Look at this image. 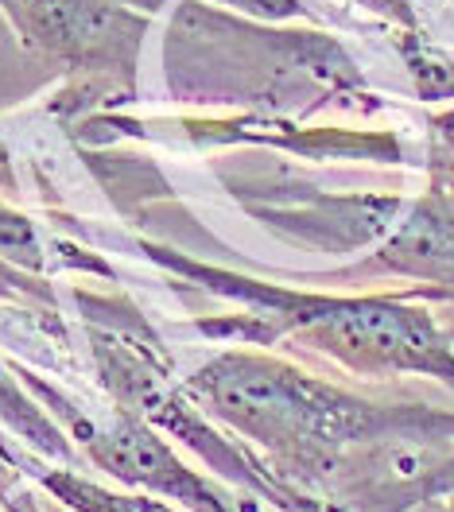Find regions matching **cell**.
<instances>
[{
  "mask_svg": "<svg viewBox=\"0 0 454 512\" xmlns=\"http://www.w3.org/2000/svg\"><path fill=\"white\" fill-rule=\"evenodd\" d=\"M0 12L35 63L63 74L55 109H98L132 97L152 12L121 0H0Z\"/></svg>",
  "mask_w": 454,
  "mask_h": 512,
  "instance_id": "277c9868",
  "label": "cell"
},
{
  "mask_svg": "<svg viewBox=\"0 0 454 512\" xmlns=\"http://www.w3.org/2000/svg\"><path fill=\"white\" fill-rule=\"evenodd\" d=\"M183 392L264 470L323 505L326 485L361 450L389 439H454V412L408 400H373L260 346L218 350L183 377Z\"/></svg>",
  "mask_w": 454,
  "mask_h": 512,
  "instance_id": "6da1fadb",
  "label": "cell"
},
{
  "mask_svg": "<svg viewBox=\"0 0 454 512\" xmlns=\"http://www.w3.org/2000/svg\"><path fill=\"white\" fill-rule=\"evenodd\" d=\"M357 8L373 12L377 20L392 24L396 32H420V16L412 8V0H354Z\"/></svg>",
  "mask_w": 454,
  "mask_h": 512,
  "instance_id": "4fadbf2b",
  "label": "cell"
},
{
  "mask_svg": "<svg viewBox=\"0 0 454 512\" xmlns=\"http://www.w3.org/2000/svg\"><path fill=\"white\" fill-rule=\"evenodd\" d=\"M0 260L24 268V272H43L47 268V245L28 214L12 210L0 202Z\"/></svg>",
  "mask_w": 454,
  "mask_h": 512,
  "instance_id": "9c48e42d",
  "label": "cell"
},
{
  "mask_svg": "<svg viewBox=\"0 0 454 512\" xmlns=\"http://www.w3.org/2000/svg\"><path fill=\"white\" fill-rule=\"evenodd\" d=\"M16 171H12V160H8V148H4V136H0V194H16Z\"/></svg>",
  "mask_w": 454,
  "mask_h": 512,
  "instance_id": "5bb4252c",
  "label": "cell"
},
{
  "mask_svg": "<svg viewBox=\"0 0 454 512\" xmlns=\"http://www.w3.org/2000/svg\"><path fill=\"white\" fill-rule=\"evenodd\" d=\"M257 24H319V8L307 0H214Z\"/></svg>",
  "mask_w": 454,
  "mask_h": 512,
  "instance_id": "8fae6325",
  "label": "cell"
},
{
  "mask_svg": "<svg viewBox=\"0 0 454 512\" xmlns=\"http://www.w3.org/2000/svg\"><path fill=\"white\" fill-rule=\"evenodd\" d=\"M144 253L163 268L179 272L183 280L241 307L226 319H198L195 326L210 338H222L233 346H260V350L288 342L295 350H307L338 365L350 377L365 381L423 377L454 392V334L443 330L435 311L412 295H392V291L342 295L319 288H288L198 264L163 245H144Z\"/></svg>",
  "mask_w": 454,
  "mask_h": 512,
  "instance_id": "7a4b0ae2",
  "label": "cell"
},
{
  "mask_svg": "<svg viewBox=\"0 0 454 512\" xmlns=\"http://www.w3.org/2000/svg\"><path fill=\"white\" fill-rule=\"evenodd\" d=\"M392 276L420 284V295L454 299V198L423 187L381 233V241L334 280Z\"/></svg>",
  "mask_w": 454,
  "mask_h": 512,
  "instance_id": "8992f818",
  "label": "cell"
},
{
  "mask_svg": "<svg viewBox=\"0 0 454 512\" xmlns=\"http://www.w3.org/2000/svg\"><path fill=\"white\" fill-rule=\"evenodd\" d=\"M427 187L454 198V105L427 121Z\"/></svg>",
  "mask_w": 454,
  "mask_h": 512,
  "instance_id": "30bf717a",
  "label": "cell"
},
{
  "mask_svg": "<svg viewBox=\"0 0 454 512\" xmlns=\"http://www.w3.org/2000/svg\"><path fill=\"white\" fill-rule=\"evenodd\" d=\"M163 74L191 101H257L260 109H315L330 97L365 94L354 55L319 28L233 20L202 0H183L167 39Z\"/></svg>",
  "mask_w": 454,
  "mask_h": 512,
  "instance_id": "3957f363",
  "label": "cell"
},
{
  "mask_svg": "<svg viewBox=\"0 0 454 512\" xmlns=\"http://www.w3.org/2000/svg\"><path fill=\"white\" fill-rule=\"evenodd\" d=\"M20 381L35 388L51 408H63L66 435L82 447V454L105 478L121 481L129 489H140V493H152V497H163L183 512H249L237 501V493H229L218 478H206L202 470L187 466L183 454L171 447V439L163 431H156L148 419L132 416V412L113 404L109 419H90L86 423L78 412H70L63 396H55L39 377L20 373Z\"/></svg>",
  "mask_w": 454,
  "mask_h": 512,
  "instance_id": "5b68a950",
  "label": "cell"
},
{
  "mask_svg": "<svg viewBox=\"0 0 454 512\" xmlns=\"http://www.w3.org/2000/svg\"><path fill=\"white\" fill-rule=\"evenodd\" d=\"M416 512H454V447L439 454V462L427 470Z\"/></svg>",
  "mask_w": 454,
  "mask_h": 512,
  "instance_id": "7c38bea8",
  "label": "cell"
},
{
  "mask_svg": "<svg viewBox=\"0 0 454 512\" xmlns=\"http://www.w3.org/2000/svg\"><path fill=\"white\" fill-rule=\"evenodd\" d=\"M400 55L408 63V74L416 82L420 101H454V63L423 43V32H396Z\"/></svg>",
  "mask_w": 454,
  "mask_h": 512,
  "instance_id": "ba28073f",
  "label": "cell"
},
{
  "mask_svg": "<svg viewBox=\"0 0 454 512\" xmlns=\"http://www.w3.org/2000/svg\"><path fill=\"white\" fill-rule=\"evenodd\" d=\"M28 474L35 478L39 489H47L63 509L70 512H183L179 505L140 493V489H113L101 481L86 478L78 470H70L66 462H32Z\"/></svg>",
  "mask_w": 454,
  "mask_h": 512,
  "instance_id": "52a82bcc",
  "label": "cell"
}]
</instances>
